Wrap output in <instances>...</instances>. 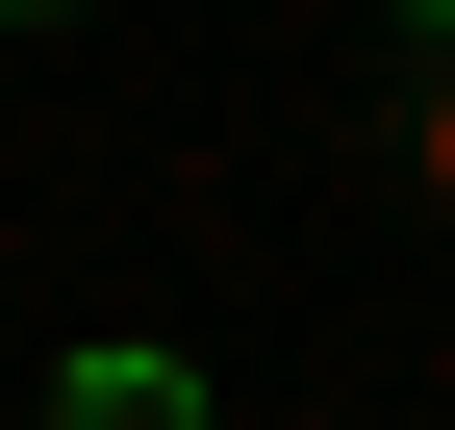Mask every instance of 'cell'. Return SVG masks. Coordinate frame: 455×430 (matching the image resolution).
I'll list each match as a JSON object with an SVG mask.
<instances>
[{
	"label": "cell",
	"instance_id": "obj_1",
	"mask_svg": "<svg viewBox=\"0 0 455 430\" xmlns=\"http://www.w3.org/2000/svg\"><path fill=\"white\" fill-rule=\"evenodd\" d=\"M51 430H203V380H178V354H76V380H51Z\"/></svg>",
	"mask_w": 455,
	"mask_h": 430
},
{
	"label": "cell",
	"instance_id": "obj_2",
	"mask_svg": "<svg viewBox=\"0 0 455 430\" xmlns=\"http://www.w3.org/2000/svg\"><path fill=\"white\" fill-rule=\"evenodd\" d=\"M405 178L455 203V0H405Z\"/></svg>",
	"mask_w": 455,
	"mask_h": 430
},
{
	"label": "cell",
	"instance_id": "obj_3",
	"mask_svg": "<svg viewBox=\"0 0 455 430\" xmlns=\"http://www.w3.org/2000/svg\"><path fill=\"white\" fill-rule=\"evenodd\" d=\"M0 26H26V0H0Z\"/></svg>",
	"mask_w": 455,
	"mask_h": 430
}]
</instances>
